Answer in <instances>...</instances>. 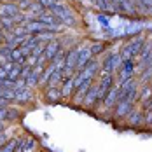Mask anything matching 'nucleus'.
<instances>
[{
	"instance_id": "1",
	"label": "nucleus",
	"mask_w": 152,
	"mask_h": 152,
	"mask_svg": "<svg viewBox=\"0 0 152 152\" xmlns=\"http://www.w3.org/2000/svg\"><path fill=\"white\" fill-rule=\"evenodd\" d=\"M16 11H18L16 5H12V4H4V5H0V18H7V16H12L14 18Z\"/></svg>"
},
{
	"instance_id": "2",
	"label": "nucleus",
	"mask_w": 152,
	"mask_h": 152,
	"mask_svg": "<svg viewBox=\"0 0 152 152\" xmlns=\"http://www.w3.org/2000/svg\"><path fill=\"white\" fill-rule=\"evenodd\" d=\"M58 49H60V44H58L56 40H51V44L44 49V53H46V60H53L54 54L58 53Z\"/></svg>"
}]
</instances>
